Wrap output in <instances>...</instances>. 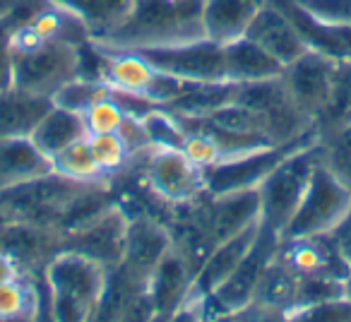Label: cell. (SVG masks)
Masks as SVG:
<instances>
[{
    "label": "cell",
    "instance_id": "obj_42",
    "mask_svg": "<svg viewBox=\"0 0 351 322\" xmlns=\"http://www.w3.org/2000/svg\"><path fill=\"white\" fill-rule=\"evenodd\" d=\"M176 3H197V0H176Z\"/></svg>",
    "mask_w": 351,
    "mask_h": 322
},
{
    "label": "cell",
    "instance_id": "obj_9",
    "mask_svg": "<svg viewBox=\"0 0 351 322\" xmlns=\"http://www.w3.org/2000/svg\"><path fill=\"white\" fill-rule=\"evenodd\" d=\"M317 135H311L306 140L291 142V145H274L265 149L250 151V154L236 156V159L221 161L217 166L205 171V186L210 195H224L236 190H258L265 183V178L287 159L289 154L303 149L308 145H315Z\"/></svg>",
    "mask_w": 351,
    "mask_h": 322
},
{
    "label": "cell",
    "instance_id": "obj_23",
    "mask_svg": "<svg viewBox=\"0 0 351 322\" xmlns=\"http://www.w3.org/2000/svg\"><path fill=\"white\" fill-rule=\"evenodd\" d=\"M51 106H53V99L12 87L0 97V140L32 137Z\"/></svg>",
    "mask_w": 351,
    "mask_h": 322
},
{
    "label": "cell",
    "instance_id": "obj_4",
    "mask_svg": "<svg viewBox=\"0 0 351 322\" xmlns=\"http://www.w3.org/2000/svg\"><path fill=\"white\" fill-rule=\"evenodd\" d=\"M15 87L39 97L53 99L70 79L80 77V53L77 41L49 39L32 49H10Z\"/></svg>",
    "mask_w": 351,
    "mask_h": 322
},
{
    "label": "cell",
    "instance_id": "obj_26",
    "mask_svg": "<svg viewBox=\"0 0 351 322\" xmlns=\"http://www.w3.org/2000/svg\"><path fill=\"white\" fill-rule=\"evenodd\" d=\"M87 135L84 130V121L80 113L70 111L63 106H51V111L41 118V123L36 125V130L32 132L34 145L44 151L49 159H53L58 151H63L68 145L77 142L80 137Z\"/></svg>",
    "mask_w": 351,
    "mask_h": 322
},
{
    "label": "cell",
    "instance_id": "obj_7",
    "mask_svg": "<svg viewBox=\"0 0 351 322\" xmlns=\"http://www.w3.org/2000/svg\"><path fill=\"white\" fill-rule=\"evenodd\" d=\"M349 210H351V190L320 159L315 164V169H313L306 195H303L301 205H298L293 219L289 221L282 238L332 234Z\"/></svg>",
    "mask_w": 351,
    "mask_h": 322
},
{
    "label": "cell",
    "instance_id": "obj_38",
    "mask_svg": "<svg viewBox=\"0 0 351 322\" xmlns=\"http://www.w3.org/2000/svg\"><path fill=\"white\" fill-rule=\"evenodd\" d=\"M330 236H332V240H335L339 255L351 264V210L346 212V216L337 224V229L332 231Z\"/></svg>",
    "mask_w": 351,
    "mask_h": 322
},
{
    "label": "cell",
    "instance_id": "obj_30",
    "mask_svg": "<svg viewBox=\"0 0 351 322\" xmlns=\"http://www.w3.org/2000/svg\"><path fill=\"white\" fill-rule=\"evenodd\" d=\"M89 149L94 154V161L99 164L101 173L106 178L118 176L121 171H125L128 164L132 161L130 149L125 147L123 137L118 132H99V135H87Z\"/></svg>",
    "mask_w": 351,
    "mask_h": 322
},
{
    "label": "cell",
    "instance_id": "obj_28",
    "mask_svg": "<svg viewBox=\"0 0 351 322\" xmlns=\"http://www.w3.org/2000/svg\"><path fill=\"white\" fill-rule=\"evenodd\" d=\"M41 308L39 286L29 274L0 284V320H36Z\"/></svg>",
    "mask_w": 351,
    "mask_h": 322
},
{
    "label": "cell",
    "instance_id": "obj_21",
    "mask_svg": "<svg viewBox=\"0 0 351 322\" xmlns=\"http://www.w3.org/2000/svg\"><path fill=\"white\" fill-rule=\"evenodd\" d=\"M267 0H202L205 36L217 44L243 39L253 17Z\"/></svg>",
    "mask_w": 351,
    "mask_h": 322
},
{
    "label": "cell",
    "instance_id": "obj_27",
    "mask_svg": "<svg viewBox=\"0 0 351 322\" xmlns=\"http://www.w3.org/2000/svg\"><path fill=\"white\" fill-rule=\"evenodd\" d=\"M346 125H351V63L337 60L330 97H327L325 108L315 118L313 127L322 140V137L332 135V132L341 130Z\"/></svg>",
    "mask_w": 351,
    "mask_h": 322
},
{
    "label": "cell",
    "instance_id": "obj_11",
    "mask_svg": "<svg viewBox=\"0 0 351 322\" xmlns=\"http://www.w3.org/2000/svg\"><path fill=\"white\" fill-rule=\"evenodd\" d=\"M128 221L130 219L125 216V212L118 205H111L92 221L65 236L63 248L75 250V253L104 264L106 269L118 267L125 258Z\"/></svg>",
    "mask_w": 351,
    "mask_h": 322
},
{
    "label": "cell",
    "instance_id": "obj_13",
    "mask_svg": "<svg viewBox=\"0 0 351 322\" xmlns=\"http://www.w3.org/2000/svg\"><path fill=\"white\" fill-rule=\"evenodd\" d=\"M250 41L265 49L282 68L291 65L293 60H298L303 53L311 51V46L306 44L301 29L296 27V22L287 15L277 0H267L263 8L258 10V15L253 17L248 32H245Z\"/></svg>",
    "mask_w": 351,
    "mask_h": 322
},
{
    "label": "cell",
    "instance_id": "obj_32",
    "mask_svg": "<svg viewBox=\"0 0 351 322\" xmlns=\"http://www.w3.org/2000/svg\"><path fill=\"white\" fill-rule=\"evenodd\" d=\"M111 94V87L101 79H92V77H75L60 89L58 94L53 97V103L56 106H63V108H70V111L80 113L82 116L94 101L99 99L108 97Z\"/></svg>",
    "mask_w": 351,
    "mask_h": 322
},
{
    "label": "cell",
    "instance_id": "obj_35",
    "mask_svg": "<svg viewBox=\"0 0 351 322\" xmlns=\"http://www.w3.org/2000/svg\"><path fill=\"white\" fill-rule=\"evenodd\" d=\"M181 149L186 151L188 159H191L195 166H200L202 171L217 166V164H221V159H224L219 145L202 130H186Z\"/></svg>",
    "mask_w": 351,
    "mask_h": 322
},
{
    "label": "cell",
    "instance_id": "obj_5",
    "mask_svg": "<svg viewBox=\"0 0 351 322\" xmlns=\"http://www.w3.org/2000/svg\"><path fill=\"white\" fill-rule=\"evenodd\" d=\"M263 226V224H260ZM282 236L267 229H260V236L250 253L241 260V264L219 284L215 293L197 298L200 303V317H236L255 301V293L263 282L265 272L277 258ZM195 298V296H193Z\"/></svg>",
    "mask_w": 351,
    "mask_h": 322
},
{
    "label": "cell",
    "instance_id": "obj_33",
    "mask_svg": "<svg viewBox=\"0 0 351 322\" xmlns=\"http://www.w3.org/2000/svg\"><path fill=\"white\" fill-rule=\"evenodd\" d=\"M140 121L152 147H178V149H181L186 130H183L178 118L171 111L156 106L154 111H149L145 118H140Z\"/></svg>",
    "mask_w": 351,
    "mask_h": 322
},
{
    "label": "cell",
    "instance_id": "obj_31",
    "mask_svg": "<svg viewBox=\"0 0 351 322\" xmlns=\"http://www.w3.org/2000/svg\"><path fill=\"white\" fill-rule=\"evenodd\" d=\"M317 145L322 164L351 190V125L322 137Z\"/></svg>",
    "mask_w": 351,
    "mask_h": 322
},
{
    "label": "cell",
    "instance_id": "obj_8",
    "mask_svg": "<svg viewBox=\"0 0 351 322\" xmlns=\"http://www.w3.org/2000/svg\"><path fill=\"white\" fill-rule=\"evenodd\" d=\"M137 159L142 181L166 205H186L207 193L205 171L178 147H152Z\"/></svg>",
    "mask_w": 351,
    "mask_h": 322
},
{
    "label": "cell",
    "instance_id": "obj_22",
    "mask_svg": "<svg viewBox=\"0 0 351 322\" xmlns=\"http://www.w3.org/2000/svg\"><path fill=\"white\" fill-rule=\"evenodd\" d=\"M99 51L104 55L101 82H106L111 92L147 97V89H149L156 70L140 51Z\"/></svg>",
    "mask_w": 351,
    "mask_h": 322
},
{
    "label": "cell",
    "instance_id": "obj_20",
    "mask_svg": "<svg viewBox=\"0 0 351 322\" xmlns=\"http://www.w3.org/2000/svg\"><path fill=\"white\" fill-rule=\"evenodd\" d=\"M53 173V161L32 137L0 140V193Z\"/></svg>",
    "mask_w": 351,
    "mask_h": 322
},
{
    "label": "cell",
    "instance_id": "obj_6",
    "mask_svg": "<svg viewBox=\"0 0 351 322\" xmlns=\"http://www.w3.org/2000/svg\"><path fill=\"white\" fill-rule=\"evenodd\" d=\"M87 186L89 183L70 181L53 171L44 178L0 193V214L8 221H25V224L56 229L70 202Z\"/></svg>",
    "mask_w": 351,
    "mask_h": 322
},
{
    "label": "cell",
    "instance_id": "obj_29",
    "mask_svg": "<svg viewBox=\"0 0 351 322\" xmlns=\"http://www.w3.org/2000/svg\"><path fill=\"white\" fill-rule=\"evenodd\" d=\"M51 161H53V171L65 178H70V181H77V183L108 181V178L101 173V169H99V164L94 161L87 135L80 137V140L73 142V145H68L63 151H58Z\"/></svg>",
    "mask_w": 351,
    "mask_h": 322
},
{
    "label": "cell",
    "instance_id": "obj_41",
    "mask_svg": "<svg viewBox=\"0 0 351 322\" xmlns=\"http://www.w3.org/2000/svg\"><path fill=\"white\" fill-rule=\"evenodd\" d=\"M5 224H8V219L3 214H0V231H3V226H5Z\"/></svg>",
    "mask_w": 351,
    "mask_h": 322
},
{
    "label": "cell",
    "instance_id": "obj_39",
    "mask_svg": "<svg viewBox=\"0 0 351 322\" xmlns=\"http://www.w3.org/2000/svg\"><path fill=\"white\" fill-rule=\"evenodd\" d=\"M22 274L25 272L20 269V264H17L8 253L0 250V284L10 282V279H15V277H22Z\"/></svg>",
    "mask_w": 351,
    "mask_h": 322
},
{
    "label": "cell",
    "instance_id": "obj_14",
    "mask_svg": "<svg viewBox=\"0 0 351 322\" xmlns=\"http://www.w3.org/2000/svg\"><path fill=\"white\" fill-rule=\"evenodd\" d=\"M0 250L8 253L25 274H44L49 262L63 250V236L49 226L8 221L0 231Z\"/></svg>",
    "mask_w": 351,
    "mask_h": 322
},
{
    "label": "cell",
    "instance_id": "obj_12",
    "mask_svg": "<svg viewBox=\"0 0 351 322\" xmlns=\"http://www.w3.org/2000/svg\"><path fill=\"white\" fill-rule=\"evenodd\" d=\"M335 65L337 60H332L330 55L311 49L308 53H303L301 58L282 70V82L291 101L313 123L320 116V111L327 103V97H330Z\"/></svg>",
    "mask_w": 351,
    "mask_h": 322
},
{
    "label": "cell",
    "instance_id": "obj_34",
    "mask_svg": "<svg viewBox=\"0 0 351 322\" xmlns=\"http://www.w3.org/2000/svg\"><path fill=\"white\" fill-rule=\"evenodd\" d=\"M125 118H128L125 108H123L121 101L113 97V92L108 94V97L94 101L92 106L82 113L84 130H87V135H99V132H118L123 123H125Z\"/></svg>",
    "mask_w": 351,
    "mask_h": 322
},
{
    "label": "cell",
    "instance_id": "obj_36",
    "mask_svg": "<svg viewBox=\"0 0 351 322\" xmlns=\"http://www.w3.org/2000/svg\"><path fill=\"white\" fill-rule=\"evenodd\" d=\"M303 12L325 25H351V0H293Z\"/></svg>",
    "mask_w": 351,
    "mask_h": 322
},
{
    "label": "cell",
    "instance_id": "obj_10",
    "mask_svg": "<svg viewBox=\"0 0 351 322\" xmlns=\"http://www.w3.org/2000/svg\"><path fill=\"white\" fill-rule=\"evenodd\" d=\"M140 53L154 65V70L171 77L186 79V82H226L224 46L207 36L188 44L147 49Z\"/></svg>",
    "mask_w": 351,
    "mask_h": 322
},
{
    "label": "cell",
    "instance_id": "obj_1",
    "mask_svg": "<svg viewBox=\"0 0 351 322\" xmlns=\"http://www.w3.org/2000/svg\"><path fill=\"white\" fill-rule=\"evenodd\" d=\"M202 36V0H135L125 20L92 44L104 51H147L188 44Z\"/></svg>",
    "mask_w": 351,
    "mask_h": 322
},
{
    "label": "cell",
    "instance_id": "obj_19",
    "mask_svg": "<svg viewBox=\"0 0 351 322\" xmlns=\"http://www.w3.org/2000/svg\"><path fill=\"white\" fill-rule=\"evenodd\" d=\"M260 224L248 226L241 234L231 236V238L221 240L215 245V250L210 253V258L205 260V264L200 267V272L193 279V296L195 298H205L210 293H215L219 288V284L234 272L241 264V260L250 253V248L255 245L260 236Z\"/></svg>",
    "mask_w": 351,
    "mask_h": 322
},
{
    "label": "cell",
    "instance_id": "obj_24",
    "mask_svg": "<svg viewBox=\"0 0 351 322\" xmlns=\"http://www.w3.org/2000/svg\"><path fill=\"white\" fill-rule=\"evenodd\" d=\"M282 65L272 58L265 49H260L248 36L224 44V73L226 82L231 84H248L274 79L282 75Z\"/></svg>",
    "mask_w": 351,
    "mask_h": 322
},
{
    "label": "cell",
    "instance_id": "obj_40",
    "mask_svg": "<svg viewBox=\"0 0 351 322\" xmlns=\"http://www.w3.org/2000/svg\"><path fill=\"white\" fill-rule=\"evenodd\" d=\"M344 296L351 301V272H349V277L344 279Z\"/></svg>",
    "mask_w": 351,
    "mask_h": 322
},
{
    "label": "cell",
    "instance_id": "obj_15",
    "mask_svg": "<svg viewBox=\"0 0 351 322\" xmlns=\"http://www.w3.org/2000/svg\"><path fill=\"white\" fill-rule=\"evenodd\" d=\"M279 258L296 272V277H327L344 282L351 272V264L339 255L330 234L282 238Z\"/></svg>",
    "mask_w": 351,
    "mask_h": 322
},
{
    "label": "cell",
    "instance_id": "obj_25",
    "mask_svg": "<svg viewBox=\"0 0 351 322\" xmlns=\"http://www.w3.org/2000/svg\"><path fill=\"white\" fill-rule=\"evenodd\" d=\"M84 27L89 41H97L116 29L130 12L135 0H51Z\"/></svg>",
    "mask_w": 351,
    "mask_h": 322
},
{
    "label": "cell",
    "instance_id": "obj_2",
    "mask_svg": "<svg viewBox=\"0 0 351 322\" xmlns=\"http://www.w3.org/2000/svg\"><path fill=\"white\" fill-rule=\"evenodd\" d=\"M108 269L75 250H60L49 262L44 282L51 296V317L65 322L94 320L106 288Z\"/></svg>",
    "mask_w": 351,
    "mask_h": 322
},
{
    "label": "cell",
    "instance_id": "obj_17",
    "mask_svg": "<svg viewBox=\"0 0 351 322\" xmlns=\"http://www.w3.org/2000/svg\"><path fill=\"white\" fill-rule=\"evenodd\" d=\"M202 212L217 243L260 224V190H236L224 195H202Z\"/></svg>",
    "mask_w": 351,
    "mask_h": 322
},
{
    "label": "cell",
    "instance_id": "obj_16",
    "mask_svg": "<svg viewBox=\"0 0 351 322\" xmlns=\"http://www.w3.org/2000/svg\"><path fill=\"white\" fill-rule=\"evenodd\" d=\"M193 272L178 255L171 250L147 279V293H149L152 312L156 320L178 317L193 296Z\"/></svg>",
    "mask_w": 351,
    "mask_h": 322
},
{
    "label": "cell",
    "instance_id": "obj_18",
    "mask_svg": "<svg viewBox=\"0 0 351 322\" xmlns=\"http://www.w3.org/2000/svg\"><path fill=\"white\" fill-rule=\"evenodd\" d=\"M171 253V236L164 221L154 216H132L128 221L125 258L123 264L149 277L152 269Z\"/></svg>",
    "mask_w": 351,
    "mask_h": 322
},
{
    "label": "cell",
    "instance_id": "obj_37",
    "mask_svg": "<svg viewBox=\"0 0 351 322\" xmlns=\"http://www.w3.org/2000/svg\"><path fill=\"white\" fill-rule=\"evenodd\" d=\"M8 36L0 41V97L15 87V75H12V53H10V46H8Z\"/></svg>",
    "mask_w": 351,
    "mask_h": 322
},
{
    "label": "cell",
    "instance_id": "obj_3",
    "mask_svg": "<svg viewBox=\"0 0 351 322\" xmlns=\"http://www.w3.org/2000/svg\"><path fill=\"white\" fill-rule=\"evenodd\" d=\"M320 142V140H317ZM308 145L289 154L287 159L265 178L260 190V224L263 229L282 236L293 219L298 205L311 183L313 169L320 161V145Z\"/></svg>",
    "mask_w": 351,
    "mask_h": 322
}]
</instances>
